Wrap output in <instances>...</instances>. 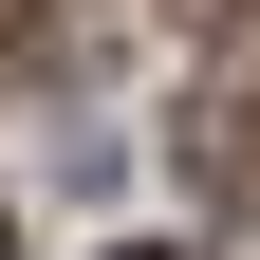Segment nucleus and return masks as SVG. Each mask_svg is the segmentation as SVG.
Here are the masks:
<instances>
[]
</instances>
